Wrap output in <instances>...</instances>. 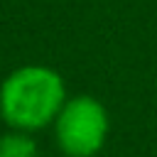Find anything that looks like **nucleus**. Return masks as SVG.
<instances>
[{"label":"nucleus","mask_w":157,"mask_h":157,"mask_svg":"<svg viewBox=\"0 0 157 157\" xmlns=\"http://www.w3.org/2000/svg\"><path fill=\"white\" fill-rule=\"evenodd\" d=\"M66 103V83L59 71L42 64H27L0 83V115L12 130L37 132L54 125Z\"/></svg>","instance_id":"obj_1"},{"label":"nucleus","mask_w":157,"mask_h":157,"mask_svg":"<svg viewBox=\"0 0 157 157\" xmlns=\"http://www.w3.org/2000/svg\"><path fill=\"white\" fill-rule=\"evenodd\" d=\"M110 132L105 105L93 96L66 98L54 120V137L64 157H96Z\"/></svg>","instance_id":"obj_2"},{"label":"nucleus","mask_w":157,"mask_h":157,"mask_svg":"<svg viewBox=\"0 0 157 157\" xmlns=\"http://www.w3.org/2000/svg\"><path fill=\"white\" fill-rule=\"evenodd\" d=\"M0 157H39L32 132L10 130L0 137Z\"/></svg>","instance_id":"obj_3"}]
</instances>
